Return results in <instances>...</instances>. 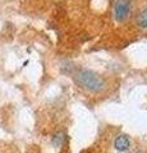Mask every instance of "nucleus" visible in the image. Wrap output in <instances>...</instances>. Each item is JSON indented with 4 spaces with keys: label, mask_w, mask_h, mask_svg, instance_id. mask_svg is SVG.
<instances>
[{
    "label": "nucleus",
    "mask_w": 147,
    "mask_h": 153,
    "mask_svg": "<svg viewBox=\"0 0 147 153\" xmlns=\"http://www.w3.org/2000/svg\"><path fill=\"white\" fill-rule=\"evenodd\" d=\"M74 80L79 87L90 92H101L106 87V80L98 73L90 69H81L74 74Z\"/></svg>",
    "instance_id": "f257e3e1"
},
{
    "label": "nucleus",
    "mask_w": 147,
    "mask_h": 153,
    "mask_svg": "<svg viewBox=\"0 0 147 153\" xmlns=\"http://www.w3.org/2000/svg\"><path fill=\"white\" fill-rule=\"evenodd\" d=\"M131 10V0H116L114 5V13L118 21L125 19Z\"/></svg>",
    "instance_id": "f03ea898"
},
{
    "label": "nucleus",
    "mask_w": 147,
    "mask_h": 153,
    "mask_svg": "<svg viewBox=\"0 0 147 153\" xmlns=\"http://www.w3.org/2000/svg\"><path fill=\"white\" fill-rule=\"evenodd\" d=\"M129 146H131L129 138H128V135H125V134H119V135L115 138V140H114V147L119 152L127 151L128 148H129Z\"/></svg>",
    "instance_id": "7ed1b4c3"
},
{
    "label": "nucleus",
    "mask_w": 147,
    "mask_h": 153,
    "mask_svg": "<svg viewBox=\"0 0 147 153\" xmlns=\"http://www.w3.org/2000/svg\"><path fill=\"white\" fill-rule=\"evenodd\" d=\"M64 140H65V134L64 133L59 131V133L54 134V137H53V144L55 147H60L61 144H63Z\"/></svg>",
    "instance_id": "20e7f679"
},
{
    "label": "nucleus",
    "mask_w": 147,
    "mask_h": 153,
    "mask_svg": "<svg viewBox=\"0 0 147 153\" xmlns=\"http://www.w3.org/2000/svg\"><path fill=\"white\" fill-rule=\"evenodd\" d=\"M137 22L138 25L143 28H147V8L143 9L140 14H138V18H137Z\"/></svg>",
    "instance_id": "39448f33"
}]
</instances>
